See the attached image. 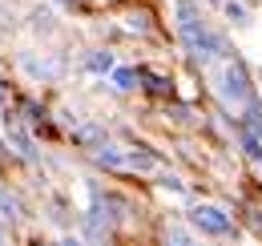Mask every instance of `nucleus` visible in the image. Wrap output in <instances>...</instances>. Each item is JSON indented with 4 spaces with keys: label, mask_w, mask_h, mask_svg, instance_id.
<instances>
[{
    "label": "nucleus",
    "mask_w": 262,
    "mask_h": 246,
    "mask_svg": "<svg viewBox=\"0 0 262 246\" xmlns=\"http://www.w3.org/2000/svg\"><path fill=\"white\" fill-rule=\"evenodd\" d=\"M190 222H194L202 234H214V238H222V234H230V218L218 210V206H194V214H190Z\"/></svg>",
    "instance_id": "f257e3e1"
},
{
    "label": "nucleus",
    "mask_w": 262,
    "mask_h": 246,
    "mask_svg": "<svg viewBox=\"0 0 262 246\" xmlns=\"http://www.w3.org/2000/svg\"><path fill=\"white\" fill-rule=\"evenodd\" d=\"M222 93H226L230 101H246V73H242V65H226L222 69Z\"/></svg>",
    "instance_id": "f03ea898"
},
{
    "label": "nucleus",
    "mask_w": 262,
    "mask_h": 246,
    "mask_svg": "<svg viewBox=\"0 0 262 246\" xmlns=\"http://www.w3.org/2000/svg\"><path fill=\"white\" fill-rule=\"evenodd\" d=\"M93 161H97V166H109V170H125V154H121V150H109L105 141L93 150Z\"/></svg>",
    "instance_id": "7ed1b4c3"
},
{
    "label": "nucleus",
    "mask_w": 262,
    "mask_h": 246,
    "mask_svg": "<svg viewBox=\"0 0 262 246\" xmlns=\"http://www.w3.org/2000/svg\"><path fill=\"white\" fill-rule=\"evenodd\" d=\"M125 170H158V157L149 150H133V154H125Z\"/></svg>",
    "instance_id": "20e7f679"
},
{
    "label": "nucleus",
    "mask_w": 262,
    "mask_h": 246,
    "mask_svg": "<svg viewBox=\"0 0 262 246\" xmlns=\"http://www.w3.org/2000/svg\"><path fill=\"white\" fill-rule=\"evenodd\" d=\"M73 137H77L81 146H101V129H97V125H77Z\"/></svg>",
    "instance_id": "39448f33"
},
{
    "label": "nucleus",
    "mask_w": 262,
    "mask_h": 246,
    "mask_svg": "<svg viewBox=\"0 0 262 246\" xmlns=\"http://www.w3.org/2000/svg\"><path fill=\"white\" fill-rule=\"evenodd\" d=\"M137 81H141L137 69H117V73H113V85H117V89H137Z\"/></svg>",
    "instance_id": "423d86ee"
},
{
    "label": "nucleus",
    "mask_w": 262,
    "mask_h": 246,
    "mask_svg": "<svg viewBox=\"0 0 262 246\" xmlns=\"http://www.w3.org/2000/svg\"><path fill=\"white\" fill-rule=\"evenodd\" d=\"M242 146H246V154H250V157H258V161H262V137L254 133V129L242 133Z\"/></svg>",
    "instance_id": "0eeeda50"
},
{
    "label": "nucleus",
    "mask_w": 262,
    "mask_h": 246,
    "mask_svg": "<svg viewBox=\"0 0 262 246\" xmlns=\"http://www.w3.org/2000/svg\"><path fill=\"white\" fill-rule=\"evenodd\" d=\"M0 214L4 218H20V202H16L12 194H4V190H0Z\"/></svg>",
    "instance_id": "6e6552de"
},
{
    "label": "nucleus",
    "mask_w": 262,
    "mask_h": 246,
    "mask_svg": "<svg viewBox=\"0 0 262 246\" xmlns=\"http://www.w3.org/2000/svg\"><path fill=\"white\" fill-rule=\"evenodd\" d=\"M89 69H93V73H113V57H109V53H93V57H89Z\"/></svg>",
    "instance_id": "1a4fd4ad"
},
{
    "label": "nucleus",
    "mask_w": 262,
    "mask_h": 246,
    "mask_svg": "<svg viewBox=\"0 0 262 246\" xmlns=\"http://www.w3.org/2000/svg\"><path fill=\"white\" fill-rule=\"evenodd\" d=\"M125 25L137 29V32H145V29H149V12H129V16H125Z\"/></svg>",
    "instance_id": "9d476101"
},
{
    "label": "nucleus",
    "mask_w": 262,
    "mask_h": 246,
    "mask_svg": "<svg viewBox=\"0 0 262 246\" xmlns=\"http://www.w3.org/2000/svg\"><path fill=\"white\" fill-rule=\"evenodd\" d=\"M141 77L149 81V89H154V93H169V81H165V77H158V73H141Z\"/></svg>",
    "instance_id": "9b49d317"
},
{
    "label": "nucleus",
    "mask_w": 262,
    "mask_h": 246,
    "mask_svg": "<svg viewBox=\"0 0 262 246\" xmlns=\"http://www.w3.org/2000/svg\"><path fill=\"white\" fill-rule=\"evenodd\" d=\"M226 16H230V20H242V16H246V8H242V4H234V0H230V4H226Z\"/></svg>",
    "instance_id": "f8f14e48"
}]
</instances>
